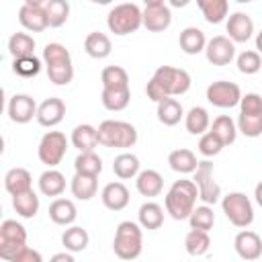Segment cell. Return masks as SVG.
<instances>
[{
    "mask_svg": "<svg viewBox=\"0 0 262 262\" xmlns=\"http://www.w3.org/2000/svg\"><path fill=\"white\" fill-rule=\"evenodd\" d=\"M221 209L233 227L246 229L254 223V207H252V201L244 192L235 190V192H227L225 196H221Z\"/></svg>",
    "mask_w": 262,
    "mask_h": 262,
    "instance_id": "cell-7",
    "label": "cell"
},
{
    "mask_svg": "<svg viewBox=\"0 0 262 262\" xmlns=\"http://www.w3.org/2000/svg\"><path fill=\"white\" fill-rule=\"evenodd\" d=\"M233 248L242 260H258L262 256V237L252 229H242L233 239Z\"/></svg>",
    "mask_w": 262,
    "mask_h": 262,
    "instance_id": "cell-17",
    "label": "cell"
},
{
    "mask_svg": "<svg viewBox=\"0 0 262 262\" xmlns=\"http://www.w3.org/2000/svg\"><path fill=\"white\" fill-rule=\"evenodd\" d=\"M178 45L186 55H196V53L205 51L207 37L199 27H186L178 35Z\"/></svg>",
    "mask_w": 262,
    "mask_h": 262,
    "instance_id": "cell-21",
    "label": "cell"
},
{
    "mask_svg": "<svg viewBox=\"0 0 262 262\" xmlns=\"http://www.w3.org/2000/svg\"><path fill=\"white\" fill-rule=\"evenodd\" d=\"M172 25V10L164 0H149L141 10V27L151 33H162Z\"/></svg>",
    "mask_w": 262,
    "mask_h": 262,
    "instance_id": "cell-10",
    "label": "cell"
},
{
    "mask_svg": "<svg viewBox=\"0 0 262 262\" xmlns=\"http://www.w3.org/2000/svg\"><path fill=\"white\" fill-rule=\"evenodd\" d=\"M205 57L213 66H227V63H231L235 59V45L225 35H217V37L207 41Z\"/></svg>",
    "mask_w": 262,
    "mask_h": 262,
    "instance_id": "cell-13",
    "label": "cell"
},
{
    "mask_svg": "<svg viewBox=\"0 0 262 262\" xmlns=\"http://www.w3.org/2000/svg\"><path fill=\"white\" fill-rule=\"evenodd\" d=\"M194 178V186H196V192H199V199L203 201V205H215L221 201V186L215 182L213 178V164L209 160H203L196 164V170L192 172Z\"/></svg>",
    "mask_w": 262,
    "mask_h": 262,
    "instance_id": "cell-9",
    "label": "cell"
},
{
    "mask_svg": "<svg viewBox=\"0 0 262 262\" xmlns=\"http://www.w3.org/2000/svg\"><path fill=\"white\" fill-rule=\"evenodd\" d=\"M78 217V209L70 199H55L49 205V219L55 225H72Z\"/></svg>",
    "mask_w": 262,
    "mask_h": 262,
    "instance_id": "cell-24",
    "label": "cell"
},
{
    "mask_svg": "<svg viewBox=\"0 0 262 262\" xmlns=\"http://www.w3.org/2000/svg\"><path fill=\"white\" fill-rule=\"evenodd\" d=\"M88 242H90V235L84 227L80 225H70L63 233H61V244L66 248V252L70 254H76V252H84L88 248Z\"/></svg>",
    "mask_w": 262,
    "mask_h": 262,
    "instance_id": "cell-29",
    "label": "cell"
},
{
    "mask_svg": "<svg viewBox=\"0 0 262 262\" xmlns=\"http://www.w3.org/2000/svg\"><path fill=\"white\" fill-rule=\"evenodd\" d=\"M74 170H76V174L98 178V174L102 172V160L96 151H82L74 160Z\"/></svg>",
    "mask_w": 262,
    "mask_h": 262,
    "instance_id": "cell-33",
    "label": "cell"
},
{
    "mask_svg": "<svg viewBox=\"0 0 262 262\" xmlns=\"http://www.w3.org/2000/svg\"><path fill=\"white\" fill-rule=\"evenodd\" d=\"M12 209L23 219H33L39 213V196L35 194L33 188L23 194H16V196H12Z\"/></svg>",
    "mask_w": 262,
    "mask_h": 262,
    "instance_id": "cell-38",
    "label": "cell"
},
{
    "mask_svg": "<svg viewBox=\"0 0 262 262\" xmlns=\"http://www.w3.org/2000/svg\"><path fill=\"white\" fill-rule=\"evenodd\" d=\"M199 10L203 12V18L211 25H219L227 18L229 2L227 0H196Z\"/></svg>",
    "mask_w": 262,
    "mask_h": 262,
    "instance_id": "cell-27",
    "label": "cell"
},
{
    "mask_svg": "<svg viewBox=\"0 0 262 262\" xmlns=\"http://www.w3.org/2000/svg\"><path fill=\"white\" fill-rule=\"evenodd\" d=\"M184 248L190 256L199 258V256H205L211 248V237L207 231H199V229H190L184 237Z\"/></svg>",
    "mask_w": 262,
    "mask_h": 262,
    "instance_id": "cell-41",
    "label": "cell"
},
{
    "mask_svg": "<svg viewBox=\"0 0 262 262\" xmlns=\"http://www.w3.org/2000/svg\"><path fill=\"white\" fill-rule=\"evenodd\" d=\"M190 74L182 68H174V66H160L154 76L149 78L147 86H145V94L149 100H154L156 104L164 98H174V96H182L190 90Z\"/></svg>",
    "mask_w": 262,
    "mask_h": 262,
    "instance_id": "cell-1",
    "label": "cell"
},
{
    "mask_svg": "<svg viewBox=\"0 0 262 262\" xmlns=\"http://www.w3.org/2000/svg\"><path fill=\"white\" fill-rule=\"evenodd\" d=\"M164 223V209L154 203V201H147L139 207L137 211V225L141 229H160Z\"/></svg>",
    "mask_w": 262,
    "mask_h": 262,
    "instance_id": "cell-25",
    "label": "cell"
},
{
    "mask_svg": "<svg viewBox=\"0 0 262 262\" xmlns=\"http://www.w3.org/2000/svg\"><path fill=\"white\" fill-rule=\"evenodd\" d=\"M25 246H16V244H10L6 237L0 235V260H8L12 262V258L23 250Z\"/></svg>",
    "mask_w": 262,
    "mask_h": 262,
    "instance_id": "cell-48",
    "label": "cell"
},
{
    "mask_svg": "<svg viewBox=\"0 0 262 262\" xmlns=\"http://www.w3.org/2000/svg\"><path fill=\"white\" fill-rule=\"evenodd\" d=\"M18 23L29 33H41L47 29V16L43 10V0H25L18 8Z\"/></svg>",
    "mask_w": 262,
    "mask_h": 262,
    "instance_id": "cell-12",
    "label": "cell"
},
{
    "mask_svg": "<svg viewBox=\"0 0 262 262\" xmlns=\"http://www.w3.org/2000/svg\"><path fill=\"white\" fill-rule=\"evenodd\" d=\"M2 154H4V137L0 135V156H2Z\"/></svg>",
    "mask_w": 262,
    "mask_h": 262,
    "instance_id": "cell-52",
    "label": "cell"
},
{
    "mask_svg": "<svg viewBox=\"0 0 262 262\" xmlns=\"http://www.w3.org/2000/svg\"><path fill=\"white\" fill-rule=\"evenodd\" d=\"M242 90L235 82L229 80H217L207 86V100L217 108H233L239 104Z\"/></svg>",
    "mask_w": 262,
    "mask_h": 262,
    "instance_id": "cell-11",
    "label": "cell"
},
{
    "mask_svg": "<svg viewBox=\"0 0 262 262\" xmlns=\"http://www.w3.org/2000/svg\"><path fill=\"white\" fill-rule=\"evenodd\" d=\"M49 262H76V260H74V256L70 252H57V254H53L49 258Z\"/></svg>",
    "mask_w": 262,
    "mask_h": 262,
    "instance_id": "cell-50",
    "label": "cell"
},
{
    "mask_svg": "<svg viewBox=\"0 0 262 262\" xmlns=\"http://www.w3.org/2000/svg\"><path fill=\"white\" fill-rule=\"evenodd\" d=\"M139 158L131 151H123L119 154L115 160H113V172L117 178L121 180H129V178H135L139 174Z\"/></svg>",
    "mask_w": 262,
    "mask_h": 262,
    "instance_id": "cell-28",
    "label": "cell"
},
{
    "mask_svg": "<svg viewBox=\"0 0 262 262\" xmlns=\"http://www.w3.org/2000/svg\"><path fill=\"white\" fill-rule=\"evenodd\" d=\"M188 223H190V229H199V231H211L213 225H215V213H213V207L209 205H199L192 209V213L188 215Z\"/></svg>",
    "mask_w": 262,
    "mask_h": 262,
    "instance_id": "cell-42",
    "label": "cell"
},
{
    "mask_svg": "<svg viewBox=\"0 0 262 262\" xmlns=\"http://www.w3.org/2000/svg\"><path fill=\"white\" fill-rule=\"evenodd\" d=\"M184 117V108L176 98H164L158 102V121L166 127H174Z\"/></svg>",
    "mask_w": 262,
    "mask_h": 262,
    "instance_id": "cell-31",
    "label": "cell"
},
{
    "mask_svg": "<svg viewBox=\"0 0 262 262\" xmlns=\"http://www.w3.org/2000/svg\"><path fill=\"white\" fill-rule=\"evenodd\" d=\"M12 262H43V256H41V252H37V250H33V248L25 246V248L12 258Z\"/></svg>",
    "mask_w": 262,
    "mask_h": 262,
    "instance_id": "cell-49",
    "label": "cell"
},
{
    "mask_svg": "<svg viewBox=\"0 0 262 262\" xmlns=\"http://www.w3.org/2000/svg\"><path fill=\"white\" fill-rule=\"evenodd\" d=\"M6 111H8V117H10L12 123L25 125V123L33 121V117L37 115V102L29 94H14L8 100Z\"/></svg>",
    "mask_w": 262,
    "mask_h": 262,
    "instance_id": "cell-16",
    "label": "cell"
},
{
    "mask_svg": "<svg viewBox=\"0 0 262 262\" xmlns=\"http://www.w3.org/2000/svg\"><path fill=\"white\" fill-rule=\"evenodd\" d=\"M168 164H170V168H172L174 172H178V174H192V172L196 170V164H199V162H196L194 151H190V149H186V147H180V149L170 151Z\"/></svg>",
    "mask_w": 262,
    "mask_h": 262,
    "instance_id": "cell-32",
    "label": "cell"
},
{
    "mask_svg": "<svg viewBox=\"0 0 262 262\" xmlns=\"http://www.w3.org/2000/svg\"><path fill=\"white\" fill-rule=\"evenodd\" d=\"M84 51H86L90 57H94V59H104V57L111 55L113 43H111L108 35H104V33H100V31H92V33H88L86 39H84Z\"/></svg>",
    "mask_w": 262,
    "mask_h": 262,
    "instance_id": "cell-23",
    "label": "cell"
},
{
    "mask_svg": "<svg viewBox=\"0 0 262 262\" xmlns=\"http://www.w3.org/2000/svg\"><path fill=\"white\" fill-rule=\"evenodd\" d=\"M72 145L82 154V151H94V147L98 145V135H96V127L82 123L76 125L72 129V137H70Z\"/></svg>",
    "mask_w": 262,
    "mask_h": 262,
    "instance_id": "cell-22",
    "label": "cell"
},
{
    "mask_svg": "<svg viewBox=\"0 0 262 262\" xmlns=\"http://www.w3.org/2000/svg\"><path fill=\"white\" fill-rule=\"evenodd\" d=\"M106 27L117 37L135 33L141 27V8L133 2H123L113 6L106 14Z\"/></svg>",
    "mask_w": 262,
    "mask_h": 262,
    "instance_id": "cell-6",
    "label": "cell"
},
{
    "mask_svg": "<svg viewBox=\"0 0 262 262\" xmlns=\"http://www.w3.org/2000/svg\"><path fill=\"white\" fill-rule=\"evenodd\" d=\"M100 102L106 111H113V113L125 111L131 102V90L129 88H123V90H104L102 88Z\"/></svg>",
    "mask_w": 262,
    "mask_h": 262,
    "instance_id": "cell-40",
    "label": "cell"
},
{
    "mask_svg": "<svg viewBox=\"0 0 262 262\" xmlns=\"http://www.w3.org/2000/svg\"><path fill=\"white\" fill-rule=\"evenodd\" d=\"M0 223H2V203H0Z\"/></svg>",
    "mask_w": 262,
    "mask_h": 262,
    "instance_id": "cell-53",
    "label": "cell"
},
{
    "mask_svg": "<svg viewBox=\"0 0 262 262\" xmlns=\"http://www.w3.org/2000/svg\"><path fill=\"white\" fill-rule=\"evenodd\" d=\"M35 39H33V35H29V33H23V31H18V33H12L10 35V39H8V51H10V55L16 59V57H25V55H35Z\"/></svg>",
    "mask_w": 262,
    "mask_h": 262,
    "instance_id": "cell-39",
    "label": "cell"
},
{
    "mask_svg": "<svg viewBox=\"0 0 262 262\" xmlns=\"http://www.w3.org/2000/svg\"><path fill=\"white\" fill-rule=\"evenodd\" d=\"M211 125L209 113L203 106H192L186 115H184V127L190 135H203Z\"/></svg>",
    "mask_w": 262,
    "mask_h": 262,
    "instance_id": "cell-35",
    "label": "cell"
},
{
    "mask_svg": "<svg viewBox=\"0 0 262 262\" xmlns=\"http://www.w3.org/2000/svg\"><path fill=\"white\" fill-rule=\"evenodd\" d=\"M4 188L10 196L23 194L33 188V176L27 168H10L4 176Z\"/></svg>",
    "mask_w": 262,
    "mask_h": 262,
    "instance_id": "cell-20",
    "label": "cell"
},
{
    "mask_svg": "<svg viewBox=\"0 0 262 262\" xmlns=\"http://www.w3.org/2000/svg\"><path fill=\"white\" fill-rule=\"evenodd\" d=\"M43 66L55 86H68L74 78L72 55L61 43H47L43 47Z\"/></svg>",
    "mask_w": 262,
    "mask_h": 262,
    "instance_id": "cell-3",
    "label": "cell"
},
{
    "mask_svg": "<svg viewBox=\"0 0 262 262\" xmlns=\"http://www.w3.org/2000/svg\"><path fill=\"white\" fill-rule=\"evenodd\" d=\"M4 108H6V94H4V88L0 86V115L4 113Z\"/></svg>",
    "mask_w": 262,
    "mask_h": 262,
    "instance_id": "cell-51",
    "label": "cell"
},
{
    "mask_svg": "<svg viewBox=\"0 0 262 262\" xmlns=\"http://www.w3.org/2000/svg\"><path fill=\"white\" fill-rule=\"evenodd\" d=\"M70 190L78 201H90L98 190V180L94 176L74 174V178L70 182Z\"/></svg>",
    "mask_w": 262,
    "mask_h": 262,
    "instance_id": "cell-37",
    "label": "cell"
},
{
    "mask_svg": "<svg viewBox=\"0 0 262 262\" xmlns=\"http://www.w3.org/2000/svg\"><path fill=\"white\" fill-rule=\"evenodd\" d=\"M68 145H70V141H68L66 133H61V131H47L41 137L39 147H37L39 162L45 164L47 168H55L66 158Z\"/></svg>",
    "mask_w": 262,
    "mask_h": 262,
    "instance_id": "cell-8",
    "label": "cell"
},
{
    "mask_svg": "<svg viewBox=\"0 0 262 262\" xmlns=\"http://www.w3.org/2000/svg\"><path fill=\"white\" fill-rule=\"evenodd\" d=\"M235 127L246 137H260L262 135V115H246V113H239Z\"/></svg>",
    "mask_w": 262,
    "mask_h": 262,
    "instance_id": "cell-46",
    "label": "cell"
},
{
    "mask_svg": "<svg viewBox=\"0 0 262 262\" xmlns=\"http://www.w3.org/2000/svg\"><path fill=\"white\" fill-rule=\"evenodd\" d=\"M63 117H66V102L61 98H57V96H49L41 104H37L35 119H37V123L41 127H49L51 129V127L59 125L63 121Z\"/></svg>",
    "mask_w": 262,
    "mask_h": 262,
    "instance_id": "cell-15",
    "label": "cell"
},
{
    "mask_svg": "<svg viewBox=\"0 0 262 262\" xmlns=\"http://www.w3.org/2000/svg\"><path fill=\"white\" fill-rule=\"evenodd\" d=\"M211 131L219 137V141L225 145H231L237 137V127H235V121L229 117V115H219L213 119V125H211Z\"/></svg>",
    "mask_w": 262,
    "mask_h": 262,
    "instance_id": "cell-36",
    "label": "cell"
},
{
    "mask_svg": "<svg viewBox=\"0 0 262 262\" xmlns=\"http://www.w3.org/2000/svg\"><path fill=\"white\" fill-rule=\"evenodd\" d=\"M43 10L47 16V27L57 29L68 23L70 16V2L66 0H43Z\"/></svg>",
    "mask_w": 262,
    "mask_h": 262,
    "instance_id": "cell-30",
    "label": "cell"
},
{
    "mask_svg": "<svg viewBox=\"0 0 262 262\" xmlns=\"http://www.w3.org/2000/svg\"><path fill=\"white\" fill-rule=\"evenodd\" d=\"M129 199H131L129 188L119 180L104 184V188L100 192V201L108 211H123L129 205Z\"/></svg>",
    "mask_w": 262,
    "mask_h": 262,
    "instance_id": "cell-18",
    "label": "cell"
},
{
    "mask_svg": "<svg viewBox=\"0 0 262 262\" xmlns=\"http://www.w3.org/2000/svg\"><path fill=\"white\" fill-rule=\"evenodd\" d=\"M100 82L104 90H123L129 88V74L121 66H106L100 74Z\"/></svg>",
    "mask_w": 262,
    "mask_h": 262,
    "instance_id": "cell-34",
    "label": "cell"
},
{
    "mask_svg": "<svg viewBox=\"0 0 262 262\" xmlns=\"http://www.w3.org/2000/svg\"><path fill=\"white\" fill-rule=\"evenodd\" d=\"M135 188L141 196H158L164 190V178L158 170H139V174L135 176Z\"/></svg>",
    "mask_w": 262,
    "mask_h": 262,
    "instance_id": "cell-19",
    "label": "cell"
},
{
    "mask_svg": "<svg viewBox=\"0 0 262 262\" xmlns=\"http://www.w3.org/2000/svg\"><path fill=\"white\" fill-rule=\"evenodd\" d=\"M43 68V61L37 55H25L12 59V72L20 78H35Z\"/></svg>",
    "mask_w": 262,
    "mask_h": 262,
    "instance_id": "cell-43",
    "label": "cell"
},
{
    "mask_svg": "<svg viewBox=\"0 0 262 262\" xmlns=\"http://www.w3.org/2000/svg\"><path fill=\"white\" fill-rule=\"evenodd\" d=\"M223 149V143L219 141V137L213 133V131H205L199 139V151L205 156V158H213L217 156L219 151Z\"/></svg>",
    "mask_w": 262,
    "mask_h": 262,
    "instance_id": "cell-47",
    "label": "cell"
},
{
    "mask_svg": "<svg viewBox=\"0 0 262 262\" xmlns=\"http://www.w3.org/2000/svg\"><path fill=\"white\" fill-rule=\"evenodd\" d=\"M235 66H237V70H239L242 74L252 76V74H258V72H260V68H262V57H260L258 51L246 49V51H242V53L235 57Z\"/></svg>",
    "mask_w": 262,
    "mask_h": 262,
    "instance_id": "cell-44",
    "label": "cell"
},
{
    "mask_svg": "<svg viewBox=\"0 0 262 262\" xmlns=\"http://www.w3.org/2000/svg\"><path fill=\"white\" fill-rule=\"evenodd\" d=\"M98 143L104 147H133L137 143V129L127 123V121H117V119H106L96 127Z\"/></svg>",
    "mask_w": 262,
    "mask_h": 262,
    "instance_id": "cell-5",
    "label": "cell"
},
{
    "mask_svg": "<svg viewBox=\"0 0 262 262\" xmlns=\"http://www.w3.org/2000/svg\"><path fill=\"white\" fill-rule=\"evenodd\" d=\"M0 235L6 237L10 244L27 246V229L14 219H6V221L0 223Z\"/></svg>",
    "mask_w": 262,
    "mask_h": 262,
    "instance_id": "cell-45",
    "label": "cell"
},
{
    "mask_svg": "<svg viewBox=\"0 0 262 262\" xmlns=\"http://www.w3.org/2000/svg\"><path fill=\"white\" fill-rule=\"evenodd\" d=\"M225 31H227V39L233 45L235 43H246L254 35V20L246 12H233L231 16H227Z\"/></svg>",
    "mask_w": 262,
    "mask_h": 262,
    "instance_id": "cell-14",
    "label": "cell"
},
{
    "mask_svg": "<svg viewBox=\"0 0 262 262\" xmlns=\"http://www.w3.org/2000/svg\"><path fill=\"white\" fill-rule=\"evenodd\" d=\"M196 199H199V192H196V186L192 180H188V178L174 180L164 196L166 213L176 221L188 219V215L196 207Z\"/></svg>",
    "mask_w": 262,
    "mask_h": 262,
    "instance_id": "cell-2",
    "label": "cell"
},
{
    "mask_svg": "<svg viewBox=\"0 0 262 262\" xmlns=\"http://www.w3.org/2000/svg\"><path fill=\"white\" fill-rule=\"evenodd\" d=\"M39 190L45 196H59L66 190V176L55 168H47L39 176Z\"/></svg>",
    "mask_w": 262,
    "mask_h": 262,
    "instance_id": "cell-26",
    "label": "cell"
},
{
    "mask_svg": "<svg viewBox=\"0 0 262 262\" xmlns=\"http://www.w3.org/2000/svg\"><path fill=\"white\" fill-rule=\"evenodd\" d=\"M143 250V231L135 221H121L115 229V239H113V252L125 260L131 262L135 260Z\"/></svg>",
    "mask_w": 262,
    "mask_h": 262,
    "instance_id": "cell-4",
    "label": "cell"
}]
</instances>
